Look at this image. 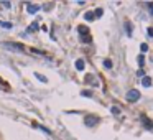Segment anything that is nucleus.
Returning <instances> with one entry per match:
<instances>
[{"label":"nucleus","mask_w":153,"mask_h":140,"mask_svg":"<svg viewBox=\"0 0 153 140\" xmlns=\"http://www.w3.org/2000/svg\"><path fill=\"white\" fill-rule=\"evenodd\" d=\"M140 99V91H137V89H130L127 92V101H130V102H135V101H138Z\"/></svg>","instance_id":"nucleus-1"},{"label":"nucleus","mask_w":153,"mask_h":140,"mask_svg":"<svg viewBox=\"0 0 153 140\" xmlns=\"http://www.w3.org/2000/svg\"><path fill=\"white\" fill-rule=\"evenodd\" d=\"M79 33H82V35H81V41H84V43H89V41H91L89 30L86 28V26H79Z\"/></svg>","instance_id":"nucleus-2"},{"label":"nucleus","mask_w":153,"mask_h":140,"mask_svg":"<svg viewBox=\"0 0 153 140\" xmlns=\"http://www.w3.org/2000/svg\"><path fill=\"white\" fill-rule=\"evenodd\" d=\"M84 122L87 127H94L97 122H99V117H96V115H87V117L84 119Z\"/></svg>","instance_id":"nucleus-3"},{"label":"nucleus","mask_w":153,"mask_h":140,"mask_svg":"<svg viewBox=\"0 0 153 140\" xmlns=\"http://www.w3.org/2000/svg\"><path fill=\"white\" fill-rule=\"evenodd\" d=\"M26 10L30 12V13H36V12L40 10L38 5H33V4H26Z\"/></svg>","instance_id":"nucleus-4"},{"label":"nucleus","mask_w":153,"mask_h":140,"mask_svg":"<svg viewBox=\"0 0 153 140\" xmlns=\"http://www.w3.org/2000/svg\"><path fill=\"white\" fill-rule=\"evenodd\" d=\"M142 86L143 87H150V86H152V79H150L148 76H143V78H142Z\"/></svg>","instance_id":"nucleus-5"},{"label":"nucleus","mask_w":153,"mask_h":140,"mask_svg":"<svg viewBox=\"0 0 153 140\" xmlns=\"http://www.w3.org/2000/svg\"><path fill=\"white\" fill-rule=\"evenodd\" d=\"M76 68H78L79 71H82V69H84V61H82V59H78V61H76Z\"/></svg>","instance_id":"nucleus-6"},{"label":"nucleus","mask_w":153,"mask_h":140,"mask_svg":"<svg viewBox=\"0 0 153 140\" xmlns=\"http://www.w3.org/2000/svg\"><path fill=\"white\" fill-rule=\"evenodd\" d=\"M38 28H40V25H38V23H36V22H33L31 25H30L28 32H36V30H38Z\"/></svg>","instance_id":"nucleus-7"},{"label":"nucleus","mask_w":153,"mask_h":140,"mask_svg":"<svg viewBox=\"0 0 153 140\" xmlns=\"http://www.w3.org/2000/svg\"><path fill=\"white\" fill-rule=\"evenodd\" d=\"M94 17H96V15H94L92 12H87V13L84 15V18H86V20H94Z\"/></svg>","instance_id":"nucleus-8"},{"label":"nucleus","mask_w":153,"mask_h":140,"mask_svg":"<svg viewBox=\"0 0 153 140\" xmlns=\"http://www.w3.org/2000/svg\"><path fill=\"white\" fill-rule=\"evenodd\" d=\"M104 66H105L107 69H111V68H112V63H111V59H105V61H104Z\"/></svg>","instance_id":"nucleus-9"},{"label":"nucleus","mask_w":153,"mask_h":140,"mask_svg":"<svg viewBox=\"0 0 153 140\" xmlns=\"http://www.w3.org/2000/svg\"><path fill=\"white\" fill-rule=\"evenodd\" d=\"M0 26H4V28H12V23H7V22H0Z\"/></svg>","instance_id":"nucleus-10"},{"label":"nucleus","mask_w":153,"mask_h":140,"mask_svg":"<svg viewBox=\"0 0 153 140\" xmlns=\"http://www.w3.org/2000/svg\"><path fill=\"white\" fill-rule=\"evenodd\" d=\"M102 13H104L102 8H97V10H96V17H102Z\"/></svg>","instance_id":"nucleus-11"},{"label":"nucleus","mask_w":153,"mask_h":140,"mask_svg":"<svg viewBox=\"0 0 153 140\" xmlns=\"http://www.w3.org/2000/svg\"><path fill=\"white\" fill-rule=\"evenodd\" d=\"M138 65H140V66L145 65V58H143V56H138Z\"/></svg>","instance_id":"nucleus-12"},{"label":"nucleus","mask_w":153,"mask_h":140,"mask_svg":"<svg viewBox=\"0 0 153 140\" xmlns=\"http://www.w3.org/2000/svg\"><path fill=\"white\" fill-rule=\"evenodd\" d=\"M112 114L119 115V114H120V109H119V107H112Z\"/></svg>","instance_id":"nucleus-13"},{"label":"nucleus","mask_w":153,"mask_h":140,"mask_svg":"<svg viewBox=\"0 0 153 140\" xmlns=\"http://www.w3.org/2000/svg\"><path fill=\"white\" fill-rule=\"evenodd\" d=\"M146 51H148V45L143 43V45H142V53H146Z\"/></svg>","instance_id":"nucleus-14"},{"label":"nucleus","mask_w":153,"mask_h":140,"mask_svg":"<svg viewBox=\"0 0 153 140\" xmlns=\"http://www.w3.org/2000/svg\"><path fill=\"white\" fill-rule=\"evenodd\" d=\"M36 78H38L40 81H43V83H46V78H45V76H41V74H36Z\"/></svg>","instance_id":"nucleus-15"},{"label":"nucleus","mask_w":153,"mask_h":140,"mask_svg":"<svg viewBox=\"0 0 153 140\" xmlns=\"http://www.w3.org/2000/svg\"><path fill=\"white\" fill-rule=\"evenodd\" d=\"M2 5H4L5 8H10V2H2Z\"/></svg>","instance_id":"nucleus-16"},{"label":"nucleus","mask_w":153,"mask_h":140,"mask_svg":"<svg viewBox=\"0 0 153 140\" xmlns=\"http://www.w3.org/2000/svg\"><path fill=\"white\" fill-rule=\"evenodd\" d=\"M148 35H150V36H153V28H148Z\"/></svg>","instance_id":"nucleus-17"},{"label":"nucleus","mask_w":153,"mask_h":140,"mask_svg":"<svg viewBox=\"0 0 153 140\" xmlns=\"http://www.w3.org/2000/svg\"><path fill=\"white\" fill-rule=\"evenodd\" d=\"M148 5H150V12L153 13V4H148Z\"/></svg>","instance_id":"nucleus-18"}]
</instances>
